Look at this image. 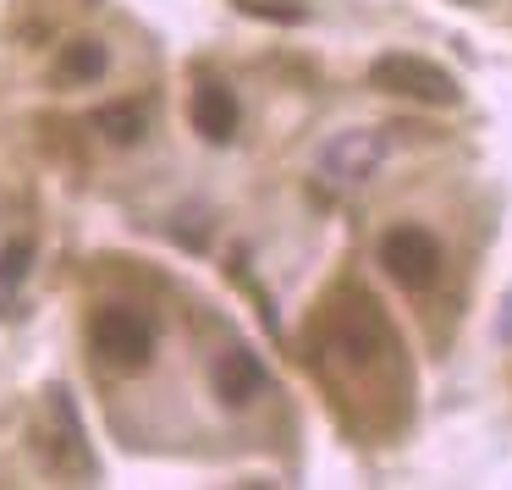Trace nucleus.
<instances>
[{
  "label": "nucleus",
  "mask_w": 512,
  "mask_h": 490,
  "mask_svg": "<svg viewBox=\"0 0 512 490\" xmlns=\"http://www.w3.org/2000/svg\"><path fill=\"white\" fill-rule=\"evenodd\" d=\"M89 336H94V353L111 369H127V375L155 358V331H149V320L133 309H122V303H105V309L94 314Z\"/></svg>",
  "instance_id": "1"
},
{
  "label": "nucleus",
  "mask_w": 512,
  "mask_h": 490,
  "mask_svg": "<svg viewBox=\"0 0 512 490\" xmlns=\"http://www.w3.org/2000/svg\"><path fill=\"white\" fill-rule=\"evenodd\" d=\"M380 265H386V276L397 281V287L424 292L441 276V243H435L424 226H391L386 243H380Z\"/></svg>",
  "instance_id": "2"
},
{
  "label": "nucleus",
  "mask_w": 512,
  "mask_h": 490,
  "mask_svg": "<svg viewBox=\"0 0 512 490\" xmlns=\"http://www.w3.org/2000/svg\"><path fill=\"white\" fill-rule=\"evenodd\" d=\"M369 83L386 94H408V100H424V105H452L457 100V83L452 72H441L435 61H419V56H380L369 67Z\"/></svg>",
  "instance_id": "3"
},
{
  "label": "nucleus",
  "mask_w": 512,
  "mask_h": 490,
  "mask_svg": "<svg viewBox=\"0 0 512 490\" xmlns=\"http://www.w3.org/2000/svg\"><path fill=\"white\" fill-rule=\"evenodd\" d=\"M325 336H331V347L347 358V364H369V358L386 347V320H380L375 298H347L342 309L331 314Z\"/></svg>",
  "instance_id": "4"
},
{
  "label": "nucleus",
  "mask_w": 512,
  "mask_h": 490,
  "mask_svg": "<svg viewBox=\"0 0 512 490\" xmlns=\"http://www.w3.org/2000/svg\"><path fill=\"white\" fill-rule=\"evenodd\" d=\"M265 386H270V375L248 347H226V353L215 358V397H221L226 408H248Z\"/></svg>",
  "instance_id": "5"
},
{
  "label": "nucleus",
  "mask_w": 512,
  "mask_h": 490,
  "mask_svg": "<svg viewBox=\"0 0 512 490\" xmlns=\"http://www.w3.org/2000/svg\"><path fill=\"white\" fill-rule=\"evenodd\" d=\"M188 116H193V127H199V138H210V144H226V138L237 133V100L221 83H199Z\"/></svg>",
  "instance_id": "6"
},
{
  "label": "nucleus",
  "mask_w": 512,
  "mask_h": 490,
  "mask_svg": "<svg viewBox=\"0 0 512 490\" xmlns=\"http://www.w3.org/2000/svg\"><path fill=\"white\" fill-rule=\"evenodd\" d=\"M375 160H380V138L353 133V138H336V144H331L325 171H331L336 182H364L369 171H375Z\"/></svg>",
  "instance_id": "7"
},
{
  "label": "nucleus",
  "mask_w": 512,
  "mask_h": 490,
  "mask_svg": "<svg viewBox=\"0 0 512 490\" xmlns=\"http://www.w3.org/2000/svg\"><path fill=\"white\" fill-rule=\"evenodd\" d=\"M105 67H111V56H105L100 39H72V45L61 50V61H56L61 83H94Z\"/></svg>",
  "instance_id": "8"
},
{
  "label": "nucleus",
  "mask_w": 512,
  "mask_h": 490,
  "mask_svg": "<svg viewBox=\"0 0 512 490\" xmlns=\"http://www.w3.org/2000/svg\"><path fill=\"white\" fill-rule=\"evenodd\" d=\"M94 122H100V133L111 138V144H138V138H144V111H133V105H105Z\"/></svg>",
  "instance_id": "9"
},
{
  "label": "nucleus",
  "mask_w": 512,
  "mask_h": 490,
  "mask_svg": "<svg viewBox=\"0 0 512 490\" xmlns=\"http://www.w3.org/2000/svg\"><path fill=\"white\" fill-rule=\"evenodd\" d=\"M28 276V243H12L0 254V287H17Z\"/></svg>",
  "instance_id": "10"
},
{
  "label": "nucleus",
  "mask_w": 512,
  "mask_h": 490,
  "mask_svg": "<svg viewBox=\"0 0 512 490\" xmlns=\"http://www.w3.org/2000/svg\"><path fill=\"white\" fill-rule=\"evenodd\" d=\"M248 12H259V17H276V23H298V0H243Z\"/></svg>",
  "instance_id": "11"
},
{
  "label": "nucleus",
  "mask_w": 512,
  "mask_h": 490,
  "mask_svg": "<svg viewBox=\"0 0 512 490\" xmlns=\"http://www.w3.org/2000/svg\"><path fill=\"white\" fill-rule=\"evenodd\" d=\"M501 336H512V298H507V314H501Z\"/></svg>",
  "instance_id": "12"
}]
</instances>
